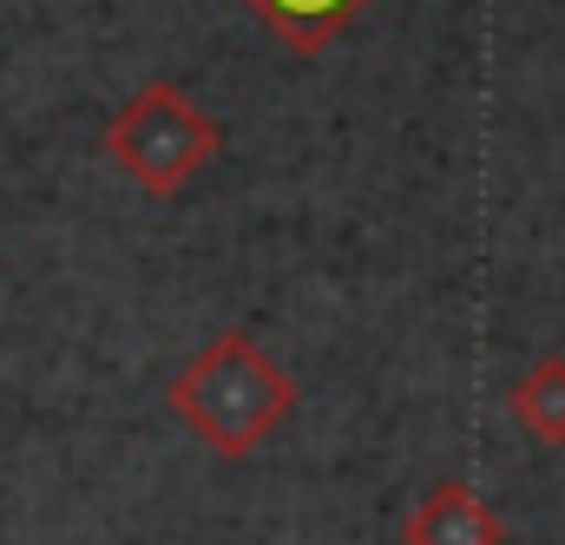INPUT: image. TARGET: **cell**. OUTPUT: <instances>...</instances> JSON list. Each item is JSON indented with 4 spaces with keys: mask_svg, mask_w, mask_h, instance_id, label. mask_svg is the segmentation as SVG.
Segmentation results:
<instances>
[{
    "mask_svg": "<svg viewBox=\"0 0 565 545\" xmlns=\"http://www.w3.org/2000/svg\"><path fill=\"white\" fill-rule=\"evenodd\" d=\"M164 408L178 414L217 460H244L277 434L296 408V382L289 368L270 362L244 329H224L217 342H204L164 388Z\"/></svg>",
    "mask_w": 565,
    "mask_h": 545,
    "instance_id": "obj_1",
    "label": "cell"
},
{
    "mask_svg": "<svg viewBox=\"0 0 565 545\" xmlns=\"http://www.w3.org/2000/svg\"><path fill=\"white\" fill-rule=\"evenodd\" d=\"M217 119L204 106H191L171 79L139 86L113 119H106V158L139 184L145 197H178L211 158H217Z\"/></svg>",
    "mask_w": 565,
    "mask_h": 545,
    "instance_id": "obj_2",
    "label": "cell"
},
{
    "mask_svg": "<svg viewBox=\"0 0 565 545\" xmlns=\"http://www.w3.org/2000/svg\"><path fill=\"white\" fill-rule=\"evenodd\" d=\"M402 545H507V520L460 480H440L402 520Z\"/></svg>",
    "mask_w": 565,
    "mask_h": 545,
    "instance_id": "obj_3",
    "label": "cell"
},
{
    "mask_svg": "<svg viewBox=\"0 0 565 545\" xmlns=\"http://www.w3.org/2000/svg\"><path fill=\"white\" fill-rule=\"evenodd\" d=\"M244 7L277 33L296 60H316V53H329L335 33H342L362 7H375V0H244Z\"/></svg>",
    "mask_w": 565,
    "mask_h": 545,
    "instance_id": "obj_4",
    "label": "cell"
},
{
    "mask_svg": "<svg viewBox=\"0 0 565 545\" xmlns=\"http://www.w3.org/2000/svg\"><path fill=\"white\" fill-rule=\"evenodd\" d=\"M507 408H513V420H520L540 447H565V355H540V362L513 382Z\"/></svg>",
    "mask_w": 565,
    "mask_h": 545,
    "instance_id": "obj_5",
    "label": "cell"
}]
</instances>
